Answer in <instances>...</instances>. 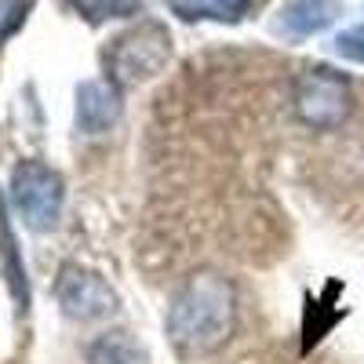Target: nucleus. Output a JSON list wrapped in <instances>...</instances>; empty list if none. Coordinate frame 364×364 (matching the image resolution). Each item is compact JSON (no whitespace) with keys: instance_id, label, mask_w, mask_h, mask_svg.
<instances>
[{"instance_id":"f257e3e1","label":"nucleus","mask_w":364,"mask_h":364,"mask_svg":"<svg viewBox=\"0 0 364 364\" xmlns=\"http://www.w3.org/2000/svg\"><path fill=\"white\" fill-rule=\"evenodd\" d=\"M237 324V291L215 269H197L168 302V339L182 357H208L226 346Z\"/></svg>"},{"instance_id":"f03ea898","label":"nucleus","mask_w":364,"mask_h":364,"mask_svg":"<svg viewBox=\"0 0 364 364\" xmlns=\"http://www.w3.org/2000/svg\"><path fill=\"white\" fill-rule=\"evenodd\" d=\"M171 63V33L157 18H142L139 26L124 29L109 48H106V80L124 87H139L164 73Z\"/></svg>"},{"instance_id":"7ed1b4c3","label":"nucleus","mask_w":364,"mask_h":364,"mask_svg":"<svg viewBox=\"0 0 364 364\" xmlns=\"http://www.w3.org/2000/svg\"><path fill=\"white\" fill-rule=\"evenodd\" d=\"M291 109L299 124L314 132H336L353 113V84L331 66H310L291 84Z\"/></svg>"},{"instance_id":"20e7f679","label":"nucleus","mask_w":364,"mask_h":364,"mask_svg":"<svg viewBox=\"0 0 364 364\" xmlns=\"http://www.w3.org/2000/svg\"><path fill=\"white\" fill-rule=\"evenodd\" d=\"M11 204L22 215L29 230H51L63 219V204H66V182L51 164L44 161H22L11 171Z\"/></svg>"},{"instance_id":"39448f33","label":"nucleus","mask_w":364,"mask_h":364,"mask_svg":"<svg viewBox=\"0 0 364 364\" xmlns=\"http://www.w3.org/2000/svg\"><path fill=\"white\" fill-rule=\"evenodd\" d=\"M55 299L70 321H102V317L117 314V302H120L102 273L84 269L77 262L63 266L58 284H55Z\"/></svg>"},{"instance_id":"423d86ee","label":"nucleus","mask_w":364,"mask_h":364,"mask_svg":"<svg viewBox=\"0 0 364 364\" xmlns=\"http://www.w3.org/2000/svg\"><path fill=\"white\" fill-rule=\"evenodd\" d=\"M120 113H124V95L120 87L109 84L106 77L102 80H84L77 87V128L84 135H102L109 132Z\"/></svg>"},{"instance_id":"0eeeda50","label":"nucleus","mask_w":364,"mask_h":364,"mask_svg":"<svg viewBox=\"0 0 364 364\" xmlns=\"http://www.w3.org/2000/svg\"><path fill=\"white\" fill-rule=\"evenodd\" d=\"M343 15L339 0H288L277 15V29L291 41H306L317 37Z\"/></svg>"},{"instance_id":"6e6552de","label":"nucleus","mask_w":364,"mask_h":364,"mask_svg":"<svg viewBox=\"0 0 364 364\" xmlns=\"http://www.w3.org/2000/svg\"><path fill=\"white\" fill-rule=\"evenodd\" d=\"M0 262H4V277H8V288L18 302V310L29 306V281H26V262L15 248V233H11V223H8V204L0 197Z\"/></svg>"},{"instance_id":"1a4fd4ad","label":"nucleus","mask_w":364,"mask_h":364,"mask_svg":"<svg viewBox=\"0 0 364 364\" xmlns=\"http://www.w3.org/2000/svg\"><path fill=\"white\" fill-rule=\"evenodd\" d=\"M87 364H142V350L128 331H106L84 350Z\"/></svg>"},{"instance_id":"9d476101","label":"nucleus","mask_w":364,"mask_h":364,"mask_svg":"<svg viewBox=\"0 0 364 364\" xmlns=\"http://www.w3.org/2000/svg\"><path fill=\"white\" fill-rule=\"evenodd\" d=\"M168 8L186 18V22H197V18H215V22H237L252 8V0H168Z\"/></svg>"},{"instance_id":"9b49d317","label":"nucleus","mask_w":364,"mask_h":364,"mask_svg":"<svg viewBox=\"0 0 364 364\" xmlns=\"http://www.w3.org/2000/svg\"><path fill=\"white\" fill-rule=\"evenodd\" d=\"M66 4L87 22H109V18H132L142 11V0H66Z\"/></svg>"},{"instance_id":"f8f14e48","label":"nucleus","mask_w":364,"mask_h":364,"mask_svg":"<svg viewBox=\"0 0 364 364\" xmlns=\"http://www.w3.org/2000/svg\"><path fill=\"white\" fill-rule=\"evenodd\" d=\"M29 11H33V0H0V44L26 26Z\"/></svg>"},{"instance_id":"ddd939ff","label":"nucleus","mask_w":364,"mask_h":364,"mask_svg":"<svg viewBox=\"0 0 364 364\" xmlns=\"http://www.w3.org/2000/svg\"><path fill=\"white\" fill-rule=\"evenodd\" d=\"M336 51H339L343 58H350V63L364 66V26L343 29V33L336 37Z\"/></svg>"}]
</instances>
